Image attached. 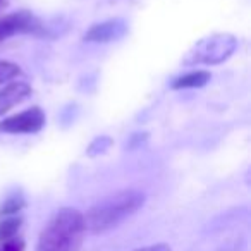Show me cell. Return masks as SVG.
<instances>
[{
  "label": "cell",
  "mask_w": 251,
  "mask_h": 251,
  "mask_svg": "<svg viewBox=\"0 0 251 251\" xmlns=\"http://www.w3.org/2000/svg\"><path fill=\"white\" fill-rule=\"evenodd\" d=\"M145 193L138 189H122L119 193L107 196L97 205H93L83 215L84 227L93 234L107 232L124 222L127 217L136 213L145 205Z\"/></svg>",
  "instance_id": "obj_1"
},
{
  "label": "cell",
  "mask_w": 251,
  "mask_h": 251,
  "mask_svg": "<svg viewBox=\"0 0 251 251\" xmlns=\"http://www.w3.org/2000/svg\"><path fill=\"white\" fill-rule=\"evenodd\" d=\"M84 234L83 213L76 208H62L42 230L36 251H79Z\"/></svg>",
  "instance_id": "obj_2"
},
{
  "label": "cell",
  "mask_w": 251,
  "mask_h": 251,
  "mask_svg": "<svg viewBox=\"0 0 251 251\" xmlns=\"http://www.w3.org/2000/svg\"><path fill=\"white\" fill-rule=\"evenodd\" d=\"M236 47V36L229 33H213L196 42L184 55L182 64L184 66H217L229 59Z\"/></svg>",
  "instance_id": "obj_3"
},
{
  "label": "cell",
  "mask_w": 251,
  "mask_h": 251,
  "mask_svg": "<svg viewBox=\"0 0 251 251\" xmlns=\"http://www.w3.org/2000/svg\"><path fill=\"white\" fill-rule=\"evenodd\" d=\"M45 26L36 16L28 11L14 12L0 19V42L11 38L14 35H35L45 36Z\"/></svg>",
  "instance_id": "obj_4"
},
{
  "label": "cell",
  "mask_w": 251,
  "mask_h": 251,
  "mask_svg": "<svg viewBox=\"0 0 251 251\" xmlns=\"http://www.w3.org/2000/svg\"><path fill=\"white\" fill-rule=\"evenodd\" d=\"M45 126V114L40 107H31L28 110L7 117L0 122V133L7 134H35Z\"/></svg>",
  "instance_id": "obj_5"
},
{
  "label": "cell",
  "mask_w": 251,
  "mask_h": 251,
  "mask_svg": "<svg viewBox=\"0 0 251 251\" xmlns=\"http://www.w3.org/2000/svg\"><path fill=\"white\" fill-rule=\"evenodd\" d=\"M127 33V23L124 19H108L100 25H93L84 35V42L108 43L122 38Z\"/></svg>",
  "instance_id": "obj_6"
},
{
  "label": "cell",
  "mask_w": 251,
  "mask_h": 251,
  "mask_svg": "<svg viewBox=\"0 0 251 251\" xmlns=\"http://www.w3.org/2000/svg\"><path fill=\"white\" fill-rule=\"evenodd\" d=\"M31 86L23 81H16V83L7 84L4 90H0V115H4L12 107L25 101L31 95Z\"/></svg>",
  "instance_id": "obj_7"
},
{
  "label": "cell",
  "mask_w": 251,
  "mask_h": 251,
  "mask_svg": "<svg viewBox=\"0 0 251 251\" xmlns=\"http://www.w3.org/2000/svg\"><path fill=\"white\" fill-rule=\"evenodd\" d=\"M212 74L208 71H193L184 76H179L172 81V90H186V88H201L210 81Z\"/></svg>",
  "instance_id": "obj_8"
},
{
  "label": "cell",
  "mask_w": 251,
  "mask_h": 251,
  "mask_svg": "<svg viewBox=\"0 0 251 251\" xmlns=\"http://www.w3.org/2000/svg\"><path fill=\"white\" fill-rule=\"evenodd\" d=\"M26 206V200L21 193H14V195L7 196L0 205V217H14L18 212H21Z\"/></svg>",
  "instance_id": "obj_9"
},
{
  "label": "cell",
  "mask_w": 251,
  "mask_h": 251,
  "mask_svg": "<svg viewBox=\"0 0 251 251\" xmlns=\"http://www.w3.org/2000/svg\"><path fill=\"white\" fill-rule=\"evenodd\" d=\"M23 220L19 217H5L0 220V241H9L18 234Z\"/></svg>",
  "instance_id": "obj_10"
},
{
  "label": "cell",
  "mask_w": 251,
  "mask_h": 251,
  "mask_svg": "<svg viewBox=\"0 0 251 251\" xmlns=\"http://www.w3.org/2000/svg\"><path fill=\"white\" fill-rule=\"evenodd\" d=\"M21 74V67L9 60H0V84L7 83Z\"/></svg>",
  "instance_id": "obj_11"
},
{
  "label": "cell",
  "mask_w": 251,
  "mask_h": 251,
  "mask_svg": "<svg viewBox=\"0 0 251 251\" xmlns=\"http://www.w3.org/2000/svg\"><path fill=\"white\" fill-rule=\"evenodd\" d=\"M110 147H112L110 138H108V136H100V138H97V140L91 141V145L88 147L86 153L90 155V157H97V155L105 153V151H107Z\"/></svg>",
  "instance_id": "obj_12"
},
{
  "label": "cell",
  "mask_w": 251,
  "mask_h": 251,
  "mask_svg": "<svg viewBox=\"0 0 251 251\" xmlns=\"http://www.w3.org/2000/svg\"><path fill=\"white\" fill-rule=\"evenodd\" d=\"M0 251H25V241L12 237V239L5 241L4 246L0 248Z\"/></svg>",
  "instance_id": "obj_13"
},
{
  "label": "cell",
  "mask_w": 251,
  "mask_h": 251,
  "mask_svg": "<svg viewBox=\"0 0 251 251\" xmlns=\"http://www.w3.org/2000/svg\"><path fill=\"white\" fill-rule=\"evenodd\" d=\"M134 251H171V246L169 244H151V246H145Z\"/></svg>",
  "instance_id": "obj_14"
},
{
  "label": "cell",
  "mask_w": 251,
  "mask_h": 251,
  "mask_svg": "<svg viewBox=\"0 0 251 251\" xmlns=\"http://www.w3.org/2000/svg\"><path fill=\"white\" fill-rule=\"evenodd\" d=\"M7 4H9V0H0V11L7 7Z\"/></svg>",
  "instance_id": "obj_15"
}]
</instances>
